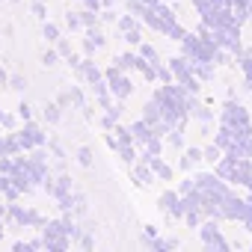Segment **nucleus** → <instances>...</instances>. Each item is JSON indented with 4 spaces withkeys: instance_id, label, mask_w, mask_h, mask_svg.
Returning <instances> with one entry per match:
<instances>
[{
    "instance_id": "23",
    "label": "nucleus",
    "mask_w": 252,
    "mask_h": 252,
    "mask_svg": "<svg viewBox=\"0 0 252 252\" xmlns=\"http://www.w3.org/2000/svg\"><path fill=\"white\" fill-rule=\"evenodd\" d=\"M9 86H12V89H15V92H21V89H24V86H27V80H24V77H21V74H12V77H9Z\"/></svg>"
},
{
    "instance_id": "20",
    "label": "nucleus",
    "mask_w": 252,
    "mask_h": 252,
    "mask_svg": "<svg viewBox=\"0 0 252 252\" xmlns=\"http://www.w3.org/2000/svg\"><path fill=\"white\" fill-rule=\"evenodd\" d=\"M80 21H83V30H86V27H95V12H92V9H83V12H80Z\"/></svg>"
},
{
    "instance_id": "31",
    "label": "nucleus",
    "mask_w": 252,
    "mask_h": 252,
    "mask_svg": "<svg viewBox=\"0 0 252 252\" xmlns=\"http://www.w3.org/2000/svg\"><path fill=\"white\" fill-rule=\"evenodd\" d=\"M80 246H83V249H92V246H95V240H92L89 234H83V237H80Z\"/></svg>"
},
{
    "instance_id": "30",
    "label": "nucleus",
    "mask_w": 252,
    "mask_h": 252,
    "mask_svg": "<svg viewBox=\"0 0 252 252\" xmlns=\"http://www.w3.org/2000/svg\"><path fill=\"white\" fill-rule=\"evenodd\" d=\"M83 6L92 9V12H101V0H83Z\"/></svg>"
},
{
    "instance_id": "3",
    "label": "nucleus",
    "mask_w": 252,
    "mask_h": 252,
    "mask_svg": "<svg viewBox=\"0 0 252 252\" xmlns=\"http://www.w3.org/2000/svg\"><path fill=\"white\" fill-rule=\"evenodd\" d=\"M18 143H21L24 152H30V149H36V146H45V134L36 128L33 122H27V125H24V131L18 134Z\"/></svg>"
},
{
    "instance_id": "28",
    "label": "nucleus",
    "mask_w": 252,
    "mask_h": 252,
    "mask_svg": "<svg viewBox=\"0 0 252 252\" xmlns=\"http://www.w3.org/2000/svg\"><path fill=\"white\" fill-rule=\"evenodd\" d=\"M146 146H149V152H152V155H160V140H155V137H152Z\"/></svg>"
},
{
    "instance_id": "25",
    "label": "nucleus",
    "mask_w": 252,
    "mask_h": 252,
    "mask_svg": "<svg viewBox=\"0 0 252 252\" xmlns=\"http://www.w3.org/2000/svg\"><path fill=\"white\" fill-rule=\"evenodd\" d=\"M125 39H128L131 45H140L143 39H140V27H134V30H128V33H125Z\"/></svg>"
},
{
    "instance_id": "37",
    "label": "nucleus",
    "mask_w": 252,
    "mask_h": 252,
    "mask_svg": "<svg viewBox=\"0 0 252 252\" xmlns=\"http://www.w3.org/2000/svg\"><path fill=\"white\" fill-rule=\"evenodd\" d=\"M101 6H113V0H101Z\"/></svg>"
},
{
    "instance_id": "24",
    "label": "nucleus",
    "mask_w": 252,
    "mask_h": 252,
    "mask_svg": "<svg viewBox=\"0 0 252 252\" xmlns=\"http://www.w3.org/2000/svg\"><path fill=\"white\" fill-rule=\"evenodd\" d=\"M169 146H175V149H181V146H184V140H181V128L169 131Z\"/></svg>"
},
{
    "instance_id": "36",
    "label": "nucleus",
    "mask_w": 252,
    "mask_h": 252,
    "mask_svg": "<svg viewBox=\"0 0 252 252\" xmlns=\"http://www.w3.org/2000/svg\"><path fill=\"white\" fill-rule=\"evenodd\" d=\"M143 3H146L149 9H155V6H160V0H143Z\"/></svg>"
},
{
    "instance_id": "18",
    "label": "nucleus",
    "mask_w": 252,
    "mask_h": 252,
    "mask_svg": "<svg viewBox=\"0 0 252 252\" xmlns=\"http://www.w3.org/2000/svg\"><path fill=\"white\" fill-rule=\"evenodd\" d=\"M18 119H21V122H30V119H33V107H30L27 101L18 104Z\"/></svg>"
},
{
    "instance_id": "8",
    "label": "nucleus",
    "mask_w": 252,
    "mask_h": 252,
    "mask_svg": "<svg viewBox=\"0 0 252 252\" xmlns=\"http://www.w3.org/2000/svg\"><path fill=\"white\" fill-rule=\"evenodd\" d=\"M237 63L246 74V83H249L246 89H252V51H237Z\"/></svg>"
},
{
    "instance_id": "10",
    "label": "nucleus",
    "mask_w": 252,
    "mask_h": 252,
    "mask_svg": "<svg viewBox=\"0 0 252 252\" xmlns=\"http://www.w3.org/2000/svg\"><path fill=\"white\" fill-rule=\"evenodd\" d=\"M45 119H48L51 125H57V122L63 119V107H60V101H54V104H45Z\"/></svg>"
},
{
    "instance_id": "5",
    "label": "nucleus",
    "mask_w": 252,
    "mask_h": 252,
    "mask_svg": "<svg viewBox=\"0 0 252 252\" xmlns=\"http://www.w3.org/2000/svg\"><path fill=\"white\" fill-rule=\"evenodd\" d=\"M104 33H101V27L95 24V27H86V42H83V51L86 54H95L98 48H104Z\"/></svg>"
},
{
    "instance_id": "13",
    "label": "nucleus",
    "mask_w": 252,
    "mask_h": 252,
    "mask_svg": "<svg viewBox=\"0 0 252 252\" xmlns=\"http://www.w3.org/2000/svg\"><path fill=\"white\" fill-rule=\"evenodd\" d=\"M42 36H45L48 42H60V27H57V24H51V21H45V27H42Z\"/></svg>"
},
{
    "instance_id": "15",
    "label": "nucleus",
    "mask_w": 252,
    "mask_h": 252,
    "mask_svg": "<svg viewBox=\"0 0 252 252\" xmlns=\"http://www.w3.org/2000/svg\"><path fill=\"white\" fill-rule=\"evenodd\" d=\"M30 12H33L39 21H45V18H48V6L42 3V0H33V3H30Z\"/></svg>"
},
{
    "instance_id": "6",
    "label": "nucleus",
    "mask_w": 252,
    "mask_h": 252,
    "mask_svg": "<svg viewBox=\"0 0 252 252\" xmlns=\"http://www.w3.org/2000/svg\"><path fill=\"white\" fill-rule=\"evenodd\" d=\"M143 163H149V166L155 169V175H158V178H163V181H169V178H172V166H169V163H163V160H158V155L146 152V155H143Z\"/></svg>"
},
{
    "instance_id": "38",
    "label": "nucleus",
    "mask_w": 252,
    "mask_h": 252,
    "mask_svg": "<svg viewBox=\"0 0 252 252\" xmlns=\"http://www.w3.org/2000/svg\"><path fill=\"white\" fill-rule=\"evenodd\" d=\"M12 3H21V0H12Z\"/></svg>"
},
{
    "instance_id": "26",
    "label": "nucleus",
    "mask_w": 252,
    "mask_h": 252,
    "mask_svg": "<svg viewBox=\"0 0 252 252\" xmlns=\"http://www.w3.org/2000/svg\"><path fill=\"white\" fill-rule=\"evenodd\" d=\"M0 125H3V128H15V116H9V113H0Z\"/></svg>"
},
{
    "instance_id": "12",
    "label": "nucleus",
    "mask_w": 252,
    "mask_h": 252,
    "mask_svg": "<svg viewBox=\"0 0 252 252\" xmlns=\"http://www.w3.org/2000/svg\"><path fill=\"white\" fill-rule=\"evenodd\" d=\"M140 57H143V60H149V63H155V68L160 65V57H158V51H155L152 45H140Z\"/></svg>"
},
{
    "instance_id": "21",
    "label": "nucleus",
    "mask_w": 252,
    "mask_h": 252,
    "mask_svg": "<svg viewBox=\"0 0 252 252\" xmlns=\"http://www.w3.org/2000/svg\"><path fill=\"white\" fill-rule=\"evenodd\" d=\"M57 60H60V51H54V48L42 54V63H45V65H57Z\"/></svg>"
},
{
    "instance_id": "14",
    "label": "nucleus",
    "mask_w": 252,
    "mask_h": 252,
    "mask_svg": "<svg viewBox=\"0 0 252 252\" xmlns=\"http://www.w3.org/2000/svg\"><path fill=\"white\" fill-rule=\"evenodd\" d=\"M77 163L80 166H92V149L89 146H80L77 149Z\"/></svg>"
},
{
    "instance_id": "22",
    "label": "nucleus",
    "mask_w": 252,
    "mask_h": 252,
    "mask_svg": "<svg viewBox=\"0 0 252 252\" xmlns=\"http://www.w3.org/2000/svg\"><path fill=\"white\" fill-rule=\"evenodd\" d=\"M220 158H222V149H220V146H211V149H205V160H214V163H217Z\"/></svg>"
},
{
    "instance_id": "33",
    "label": "nucleus",
    "mask_w": 252,
    "mask_h": 252,
    "mask_svg": "<svg viewBox=\"0 0 252 252\" xmlns=\"http://www.w3.org/2000/svg\"><path fill=\"white\" fill-rule=\"evenodd\" d=\"M146 237H158V225H146Z\"/></svg>"
},
{
    "instance_id": "11",
    "label": "nucleus",
    "mask_w": 252,
    "mask_h": 252,
    "mask_svg": "<svg viewBox=\"0 0 252 252\" xmlns=\"http://www.w3.org/2000/svg\"><path fill=\"white\" fill-rule=\"evenodd\" d=\"M137 63H140V54H122V57H116V65L125 71V68H137Z\"/></svg>"
},
{
    "instance_id": "27",
    "label": "nucleus",
    "mask_w": 252,
    "mask_h": 252,
    "mask_svg": "<svg viewBox=\"0 0 252 252\" xmlns=\"http://www.w3.org/2000/svg\"><path fill=\"white\" fill-rule=\"evenodd\" d=\"M57 51H60V57H65V60L71 57V48H68V42H60V45H57Z\"/></svg>"
},
{
    "instance_id": "16",
    "label": "nucleus",
    "mask_w": 252,
    "mask_h": 252,
    "mask_svg": "<svg viewBox=\"0 0 252 252\" xmlns=\"http://www.w3.org/2000/svg\"><path fill=\"white\" fill-rule=\"evenodd\" d=\"M119 155H122V160H125V163H131V166H134V160H137V155H134V149H131V143H125V146H119Z\"/></svg>"
},
{
    "instance_id": "17",
    "label": "nucleus",
    "mask_w": 252,
    "mask_h": 252,
    "mask_svg": "<svg viewBox=\"0 0 252 252\" xmlns=\"http://www.w3.org/2000/svg\"><path fill=\"white\" fill-rule=\"evenodd\" d=\"M65 27H68V30H83L80 12H77V15H74V12H68V15H65Z\"/></svg>"
},
{
    "instance_id": "35",
    "label": "nucleus",
    "mask_w": 252,
    "mask_h": 252,
    "mask_svg": "<svg viewBox=\"0 0 252 252\" xmlns=\"http://www.w3.org/2000/svg\"><path fill=\"white\" fill-rule=\"evenodd\" d=\"M0 83H9V74H6V68L0 65Z\"/></svg>"
},
{
    "instance_id": "1",
    "label": "nucleus",
    "mask_w": 252,
    "mask_h": 252,
    "mask_svg": "<svg viewBox=\"0 0 252 252\" xmlns=\"http://www.w3.org/2000/svg\"><path fill=\"white\" fill-rule=\"evenodd\" d=\"M222 125L234 131L237 140H246V137H249V116H246V110H243L240 104H234V101L225 104V110H222Z\"/></svg>"
},
{
    "instance_id": "9",
    "label": "nucleus",
    "mask_w": 252,
    "mask_h": 252,
    "mask_svg": "<svg viewBox=\"0 0 252 252\" xmlns=\"http://www.w3.org/2000/svg\"><path fill=\"white\" fill-rule=\"evenodd\" d=\"M152 178H155V169L146 163V166H134V184L137 187H143V184H152Z\"/></svg>"
},
{
    "instance_id": "19",
    "label": "nucleus",
    "mask_w": 252,
    "mask_h": 252,
    "mask_svg": "<svg viewBox=\"0 0 252 252\" xmlns=\"http://www.w3.org/2000/svg\"><path fill=\"white\" fill-rule=\"evenodd\" d=\"M134 27H137V21H134L131 15H122V18H119V30H122V33H128V30H134Z\"/></svg>"
},
{
    "instance_id": "29",
    "label": "nucleus",
    "mask_w": 252,
    "mask_h": 252,
    "mask_svg": "<svg viewBox=\"0 0 252 252\" xmlns=\"http://www.w3.org/2000/svg\"><path fill=\"white\" fill-rule=\"evenodd\" d=\"M152 246H155V249H172V246H175V240H155Z\"/></svg>"
},
{
    "instance_id": "34",
    "label": "nucleus",
    "mask_w": 252,
    "mask_h": 252,
    "mask_svg": "<svg viewBox=\"0 0 252 252\" xmlns=\"http://www.w3.org/2000/svg\"><path fill=\"white\" fill-rule=\"evenodd\" d=\"M27 249H33L30 243H15V252H27Z\"/></svg>"
},
{
    "instance_id": "4",
    "label": "nucleus",
    "mask_w": 252,
    "mask_h": 252,
    "mask_svg": "<svg viewBox=\"0 0 252 252\" xmlns=\"http://www.w3.org/2000/svg\"><path fill=\"white\" fill-rule=\"evenodd\" d=\"M202 240H205V246L208 249H228V243L222 240V234H220V228L214 225V222H202Z\"/></svg>"
},
{
    "instance_id": "2",
    "label": "nucleus",
    "mask_w": 252,
    "mask_h": 252,
    "mask_svg": "<svg viewBox=\"0 0 252 252\" xmlns=\"http://www.w3.org/2000/svg\"><path fill=\"white\" fill-rule=\"evenodd\" d=\"M104 77H107V89H110V95H113V98L125 101V98L131 95V89H134V86H131V80L125 77V71H122L119 65L107 68V71H104Z\"/></svg>"
},
{
    "instance_id": "32",
    "label": "nucleus",
    "mask_w": 252,
    "mask_h": 252,
    "mask_svg": "<svg viewBox=\"0 0 252 252\" xmlns=\"http://www.w3.org/2000/svg\"><path fill=\"white\" fill-rule=\"evenodd\" d=\"M51 152H54V155H57V158H65V152H63V149H60V146H57V143H51Z\"/></svg>"
},
{
    "instance_id": "7",
    "label": "nucleus",
    "mask_w": 252,
    "mask_h": 252,
    "mask_svg": "<svg viewBox=\"0 0 252 252\" xmlns=\"http://www.w3.org/2000/svg\"><path fill=\"white\" fill-rule=\"evenodd\" d=\"M131 134H134V143H149L155 137V125L152 122H134L131 125Z\"/></svg>"
}]
</instances>
